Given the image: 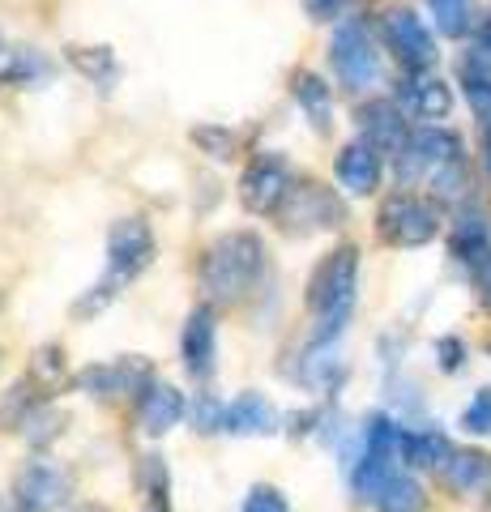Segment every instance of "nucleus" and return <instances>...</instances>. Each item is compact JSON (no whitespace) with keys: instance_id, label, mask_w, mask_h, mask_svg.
I'll return each instance as SVG.
<instances>
[{"instance_id":"nucleus-35","label":"nucleus","mask_w":491,"mask_h":512,"mask_svg":"<svg viewBox=\"0 0 491 512\" xmlns=\"http://www.w3.org/2000/svg\"><path fill=\"white\" fill-rule=\"evenodd\" d=\"M440 363H445L449 372H453V367L462 363V346H457V342H440Z\"/></svg>"},{"instance_id":"nucleus-33","label":"nucleus","mask_w":491,"mask_h":512,"mask_svg":"<svg viewBox=\"0 0 491 512\" xmlns=\"http://www.w3.org/2000/svg\"><path fill=\"white\" fill-rule=\"evenodd\" d=\"M304 9H308V18H316V22H334L338 13L346 9V0H304Z\"/></svg>"},{"instance_id":"nucleus-5","label":"nucleus","mask_w":491,"mask_h":512,"mask_svg":"<svg viewBox=\"0 0 491 512\" xmlns=\"http://www.w3.org/2000/svg\"><path fill=\"white\" fill-rule=\"evenodd\" d=\"M436 231H440L436 205L410 197V192H398V197H389L385 205H380V235H385L389 244L419 248V244H427V239H436Z\"/></svg>"},{"instance_id":"nucleus-20","label":"nucleus","mask_w":491,"mask_h":512,"mask_svg":"<svg viewBox=\"0 0 491 512\" xmlns=\"http://www.w3.org/2000/svg\"><path fill=\"white\" fill-rule=\"evenodd\" d=\"M453 252L462 256V261H470V265H479L487 256V218L483 214H466L453 227Z\"/></svg>"},{"instance_id":"nucleus-2","label":"nucleus","mask_w":491,"mask_h":512,"mask_svg":"<svg viewBox=\"0 0 491 512\" xmlns=\"http://www.w3.org/2000/svg\"><path fill=\"white\" fill-rule=\"evenodd\" d=\"M355 278H359V252L346 244L329 252L308 282V308L316 316V342H334L346 316L355 308Z\"/></svg>"},{"instance_id":"nucleus-4","label":"nucleus","mask_w":491,"mask_h":512,"mask_svg":"<svg viewBox=\"0 0 491 512\" xmlns=\"http://www.w3.org/2000/svg\"><path fill=\"white\" fill-rule=\"evenodd\" d=\"M329 60H334V73L342 77L346 90H372L380 82V52L368 35L363 22H342L334 30V43H329Z\"/></svg>"},{"instance_id":"nucleus-27","label":"nucleus","mask_w":491,"mask_h":512,"mask_svg":"<svg viewBox=\"0 0 491 512\" xmlns=\"http://www.w3.org/2000/svg\"><path fill=\"white\" fill-rule=\"evenodd\" d=\"M193 146H201L210 158H218V163H227V158L235 154V137L227 133V128H214V124H201V128H193Z\"/></svg>"},{"instance_id":"nucleus-19","label":"nucleus","mask_w":491,"mask_h":512,"mask_svg":"<svg viewBox=\"0 0 491 512\" xmlns=\"http://www.w3.org/2000/svg\"><path fill=\"white\" fill-rule=\"evenodd\" d=\"M291 94H295V103L308 111V120L325 133V128H329V111H334V99H329V86H325L316 73H295Z\"/></svg>"},{"instance_id":"nucleus-11","label":"nucleus","mask_w":491,"mask_h":512,"mask_svg":"<svg viewBox=\"0 0 491 512\" xmlns=\"http://www.w3.org/2000/svg\"><path fill=\"white\" fill-rule=\"evenodd\" d=\"M77 384L90 393V397H124V393H137V389H150L154 372L146 359H120V363H103V367H86Z\"/></svg>"},{"instance_id":"nucleus-26","label":"nucleus","mask_w":491,"mask_h":512,"mask_svg":"<svg viewBox=\"0 0 491 512\" xmlns=\"http://www.w3.org/2000/svg\"><path fill=\"white\" fill-rule=\"evenodd\" d=\"M30 69H39V60L22 52V47H13L5 39V30H0V82H13V77H30Z\"/></svg>"},{"instance_id":"nucleus-22","label":"nucleus","mask_w":491,"mask_h":512,"mask_svg":"<svg viewBox=\"0 0 491 512\" xmlns=\"http://www.w3.org/2000/svg\"><path fill=\"white\" fill-rule=\"evenodd\" d=\"M402 453L415 461V466H445L449 444L436 431H419V436H402Z\"/></svg>"},{"instance_id":"nucleus-13","label":"nucleus","mask_w":491,"mask_h":512,"mask_svg":"<svg viewBox=\"0 0 491 512\" xmlns=\"http://www.w3.org/2000/svg\"><path fill=\"white\" fill-rule=\"evenodd\" d=\"M218 431H227V436H269V431H278V410L261 393H240L231 406H223Z\"/></svg>"},{"instance_id":"nucleus-6","label":"nucleus","mask_w":491,"mask_h":512,"mask_svg":"<svg viewBox=\"0 0 491 512\" xmlns=\"http://www.w3.org/2000/svg\"><path fill=\"white\" fill-rule=\"evenodd\" d=\"M278 218H282V227H287L291 235H308V231L338 227V222H342V205H338V197L325 184L304 180V184H291Z\"/></svg>"},{"instance_id":"nucleus-23","label":"nucleus","mask_w":491,"mask_h":512,"mask_svg":"<svg viewBox=\"0 0 491 512\" xmlns=\"http://www.w3.org/2000/svg\"><path fill=\"white\" fill-rule=\"evenodd\" d=\"M376 504H380V512H419V508H423V491H419L415 478L398 474L385 491H380Z\"/></svg>"},{"instance_id":"nucleus-15","label":"nucleus","mask_w":491,"mask_h":512,"mask_svg":"<svg viewBox=\"0 0 491 512\" xmlns=\"http://www.w3.org/2000/svg\"><path fill=\"white\" fill-rule=\"evenodd\" d=\"M184 419V397L180 389H171V384H150L146 393H141V406H137V427L146 431V436H167L171 427Z\"/></svg>"},{"instance_id":"nucleus-28","label":"nucleus","mask_w":491,"mask_h":512,"mask_svg":"<svg viewBox=\"0 0 491 512\" xmlns=\"http://www.w3.org/2000/svg\"><path fill=\"white\" fill-rule=\"evenodd\" d=\"M466 188V171H462V158H453V163H445L440 171H432V192L440 201H457Z\"/></svg>"},{"instance_id":"nucleus-7","label":"nucleus","mask_w":491,"mask_h":512,"mask_svg":"<svg viewBox=\"0 0 491 512\" xmlns=\"http://www.w3.org/2000/svg\"><path fill=\"white\" fill-rule=\"evenodd\" d=\"M291 184H295L291 167L282 163L278 154H261L257 163H248V171L240 175V201L252 214H278Z\"/></svg>"},{"instance_id":"nucleus-37","label":"nucleus","mask_w":491,"mask_h":512,"mask_svg":"<svg viewBox=\"0 0 491 512\" xmlns=\"http://www.w3.org/2000/svg\"><path fill=\"white\" fill-rule=\"evenodd\" d=\"M77 512H107V508H103V504H82Z\"/></svg>"},{"instance_id":"nucleus-17","label":"nucleus","mask_w":491,"mask_h":512,"mask_svg":"<svg viewBox=\"0 0 491 512\" xmlns=\"http://www.w3.org/2000/svg\"><path fill=\"white\" fill-rule=\"evenodd\" d=\"M402 107L410 116H423V120H436V116H449L453 107V94L445 82H436V77H406L402 90H398Z\"/></svg>"},{"instance_id":"nucleus-36","label":"nucleus","mask_w":491,"mask_h":512,"mask_svg":"<svg viewBox=\"0 0 491 512\" xmlns=\"http://www.w3.org/2000/svg\"><path fill=\"white\" fill-rule=\"evenodd\" d=\"M483 167H487V175H491V137H487V150H483Z\"/></svg>"},{"instance_id":"nucleus-10","label":"nucleus","mask_w":491,"mask_h":512,"mask_svg":"<svg viewBox=\"0 0 491 512\" xmlns=\"http://www.w3.org/2000/svg\"><path fill=\"white\" fill-rule=\"evenodd\" d=\"M73 478L52 466V461H30V466L18 474V504L22 512H56L69 500Z\"/></svg>"},{"instance_id":"nucleus-21","label":"nucleus","mask_w":491,"mask_h":512,"mask_svg":"<svg viewBox=\"0 0 491 512\" xmlns=\"http://www.w3.org/2000/svg\"><path fill=\"white\" fill-rule=\"evenodd\" d=\"M60 431H65V414L60 410H52V406H35L22 419V436L35 444V448H43V444H52Z\"/></svg>"},{"instance_id":"nucleus-18","label":"nucleus","mask_w":491,"mask_h":512,"mask_svg":"<svg viewBox=\"0 0 491 512\" xmlns=\"http://www.w3.org/2000/svg\"><path fill=\"white\" fill-rule=\"evenodd\" d=\"M445 478L462 495L491 491V457H483V453H457L453 461H445Z\"/></svg>"},{"instance_id":"nucleus-9","label":"nucleus","mask_w":491,"mask_h":512,"mask_svg":"<svg viewBox=\"0 0 491 512\" xmlns=\"http://www.w3.org/2000/svg\"><path fill=\"white\" fill-rule=\"evenodd\" d=\"M385 43L398 52V60L406 69L423 73L427 64L436 60V43H432V30L423 26V18L415 9H389L385 13Z\"/></svg>"},{"instance_id":"nucleus-30","label":"nucleus","mask_w":491,"mask_h":512,"mask_svg":"<svg viewBox=\"0 0 491 512\" xmlns=\"http://www.w3.org/2000/svg\"><path fill=\"white\" fill-rule=\"evenodd\" d=\"M240 512H291V508H287V500H282L278 487H252Z\"/></svg>"},{"instance_id":"nucleus-1","label":"nucleus","mask_w":491,"mask_h":512,"mask_svg":"<svg viewBox=\"0 0 491 512\" xmlns=\"http://www.w3.org/2000/svg\"><path fill=\"white\" fill-rule=\"evenodd\" d=\"M265 248L252 231H231L214 239V248L201 261V291L210 303H240L261 278Z\"/></svg>"},{"instance_id":"nucleus-32","label":"nucleus","mask_w":491,"mask_h":512,"mask_svg":"<svg viewBox=\"0 0 491 512\" xmlns=\"http://www.w3.org/2000/svg\"><path fill=\"white\" fill-rule=\"evenodd\" d=\"M466 427H470V431H491V389H483V393L470 402Z\"/></svg>"},{"instance_id":"nucleus-31","label":"nucleus","mask_w":491,"mask_h":512,"mask_svg":"<svg viewBox=\"0 0 491 512\" xmlns=\"http://www.w3.org/2000/svg\"><path fill=\"white\" fill-rule=\"evenodd\" d=\"M466 99H470L474 111H479L483 128L491 133V82H487V77H470V82H466Z\"/></svg>"},{"instance_id":"nucleus-24","label":"nucleus","mask_w":491,"mask_h":512,"mask_svg":"<svg viewBox=\"0 0 491 512\" xmlns=\"http://www.w3.org/2000/svg\"><path fill=\"white\" fill-rule=\"evenodd\" d=\"M69 60L73 69H82L94 82H112L116 77V56L107 47H69Z\"/></svg>"},{"instance_id":"nucleus-3","label":"nucleus","mask_w":491,"mask_h":512,"mask_svg":"<svg viewBox=\"0 0 491 512\" xmlns=\"http://www.w3.org/2000/svg\"><path fill=\"white\" fill-rule=\"evenodd\" d=\"M154 261V235L141 218H120L112 231H107V278L94 286V291L77 303V316L86 312H99L107 299H116V286L133 282L141 269H146Z\"/></svg>"},{"instance_id":"nucleus-29","label":"nucleus","mask_w":491,"mask_h":512,"mask_svg":"<svg viewBox=\"0 0 491 512\" xmlns=\"http://www.w3.org/2000/svg\"><path fill=\"white\" fill-rule=\"evenodd\" d=\"M35 376L47 384V389H56V384L65 380V350H60V346H43L35 355Z\"/></svg>"},{"instance_id":"nucleus-25","label":"nucleus","mask_w":491,"mask_h":512,"mask_svg":"<svg viewBox=\"0 0 491 512\" xmlns=\"http://www.w3.org/2000/svg\"><path fill=\"white\" fill-rule=\"evenodd\" d=\"M427 5H432L436 26L445 30L449 39H457V35H466L470 30V5L466 0H427Z\"/></svg>"},{"instance_id":"nucleus-34","label":"nucleus","mask_w":491,"mask_h":512,"mask_svg":"<svg viewBox=\"0 0 491 512\" xmlns=\"http://www.w3.org/2000/svg\"><path fill=\"white\" fill-rule=\"evenodd\" d=\"M474 282H479V295H483V303L491 308V252L483 256L479 265H474Z\"/></svg>"},{"instance_id":"nucleus-12","label":"nucleus","mask_w":491,"mask_h":512,"mask_svg":"<svg viewBox=\"0 0 491 512\" xmlns=\"http://www.w3.org/2000/svg\"><path fill=\"white\" fill-rule=\"evenodd\" d=\"M214 359H218L214 312L210 308H193V316H188V325H184V367L197 380H210L214 376Z\"/></svg>"},{"instance_id":"nucleus-14","label":"nucleus","mask_w":491,"mask_h":512,"mask_svg":"<svg viewBox=\"0 0 491 512\" xmlns=\"http://www.w3.org/2000/svg\"><path fill=\"white\" fill-rule=\"evenodd\" d=\"M338 180H342L346 192H355V197L376 192V184H380V150L372 146V141L359 137L338 154Z\"/></svg>"},{"instance_id":"nucleus-8","label":"nucleus","mask_w":491,"mask_h":512,"mask_svg":"<svg viewBox=\"0 0 491 512\" xmlns=\"http://www.w3.org/2000/svg\"><path fill=\"white\" fill-rule=\"evenodd\" d=\"M453 158H462V141L453 133H440V128H419V133L406 137V146L398 150V180L415 184L419 175L440 171Z\"/></svg>"},{"instance_id":"nucleus-16","label":"nucleus","mask_w":491,"mask_h":512,"mask_svg":"<svg viewBox=\"0 0 491 512\" xmlns=\"http://www.w3.org/2000/svg\"><path fill=\"white\" fill-rule=\"evenodd\" d=\"M359 120H363V141H372L380 154H393L406 146V120L398 103H372V107H363Z\"/></svg>"}]
</instances>
